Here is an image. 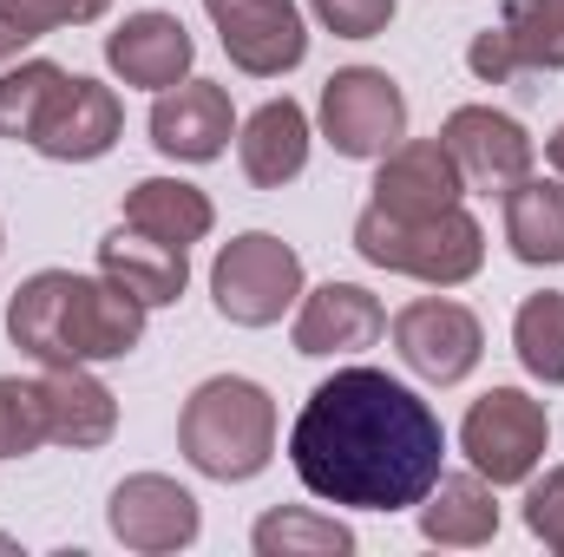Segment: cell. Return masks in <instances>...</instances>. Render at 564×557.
<instances>
[{
  "mask_svg": "<svg viewBox=\"0 0 564 557\" xmlns=\"http://www.w3.org/2000/svg\"><path fill=\"white\" fill-rule=\"evenodd\" d=\"M289 466L302 492L335 512H414L446 472V426L421 387L388 368H335L308 387L289 426Z\"/></svg>",
  "mask_w": 564,
  "mask_h": 557,
  "instance_id": "obj_1",
  "label": "cell"
},
{
  "mask_svg": "<svg viewBox=\"0 0 564 557\" xmlns=\"http://www.w3.org/2000/svg\"><path fill=\"white\" fill-rule=\"evenodd\" d=\"M144 308L112 276L33 270L7 295V341L33 368H106L144 341Z\"/></svg>",
  "mask_w": 564,
  "mask_h": 557,
  "instance_id": "obj_2",
  "label": "cell"
},
{
  "mask_svg": "<svg viewBox=\"0 0 564 557\" xmlns=\"http://www.w3.org/2000/svg\"><path fill=\"white\" fill-rule=\"evenodd\" d=\"M276 401L263 381L250 374H210L191 387L184 414H177V452L191 472L217 479V485H250L257 472H270L276 459Z\"/></svg>",
  "mask_w": 564,
  "mask_h": 557,
  "instance_id": "obj_3",
  "label": "cell"
},
{
  "mask_svg": "<svg viewBox=\"0 0 564 557\" xmlns=\"http://www.w3.org/2000/svg\"><path fill=\"white\" fill-rule=\"evenodd\" d=\"M355 256L388 270V276L426 282V288H459L486 270V230L466 204L440 210V217H388L381 204H368L348 230Z\"/></svg>",
  "mask_w": 564,
  "mask_h": 557,
  "instance_id": "obj_4",
  "label": "cell"
},
{
  "mask_svg": "<svg viewBox=\"0 0 564 557\" xmlns=\"http://www.w3.org/2000/svg\"><path fill=\"white\" fill-rule=\"evenodd\" d=\"M210 302L230 328H276L302 302V256L270 230H243L210 256Z\"/></svg>",
  "mask_w": 564,
  "mask_h": 557,
  "instance_id": "obj_5",
  "label": "cell"
},
{
  "mask_svg": "<svg viewBox=\"0 0 564 557\" xmlns=\"http://www.w3.org/2000/svg\"><path fill=\"white\" fill-rule=\"evenodd\" d=\"M459 452L492 485H525L552 452V414L525 387H492L459 419Z\"/></svg>",
  "mask_w": 564,
  "mask_h": 557,
  "instance_id": "obj_6",
  "label": "cell"
},
{
  "mask_svg": "<svg viewBox=\"0 0 564 557\" xmlns=\"http://www.w3.org/2000/svg\"><path fill=\"white\" fill-rule=\"evenodd\" d=\"M315 119H322V139L335 144V157L375 164L408 139V92L381 66H341V73H328Z\"/></svg>",
  "mask_w": 564,
  "mask_h": 557,
  "instance_id": "obj_7",
  "label": "cell"
},
{
  "mask_svg": "<svg viewBox=\"0 0 564 557\" xmlns=\"http://www.w3.org/2000/svg\"><path fill=\"white\" fill-rule=\"evenodd\" d=\"M388 335H394V354L408 361V374L426 381V387H459L486 354L479 315L466 302H453V295H421V302L394 308Z\"/></svg>",
  "mask_w": 564,
  "mask_h": 557,
  "instance_id": "obj_8",
  "label": "cell"
},
{
  "mask_svg": "<svg viewBox=\"0 0 564 557\" xmlns=\"http://www.w3.org/2000/svg\"><path fill=\"white\" fill-rule=\"evenodd\" d=\"M106 525H112V538L126 551L171 557V551H191L204 538V505L171 472H126L112 485V499H106Z\"/></svg>",
  "mask_w": 564,
  "mask_h": 557,
  "instance_id": "obj_9",
  "label": "cell"
},
{
  "mask_svg": "<svg viewBox=\"0 0 564 557\" xmlns=\"http://www.w3.org/2000/svg\"><path fill=\"white\" fill-rule=\"evenodd\" d=\"M224 53L250 79H282L308 59V20L302 0H204Z\"/></svg>",
  "mask_w": 564,
  "mask_h": 557,
  "instance_id": "obj_10",
  "label": "cell"
},
{
  "mask_svg": "<svg viewBox=\"0 0 564 557\" xmlns=\"http://www.w3.org/2000/svg\"><path fill=\"white\" fill-rule=\"evenodd\" d=\"M119 132H126V99H119L106 79L66 73L26 144H33L40 157H53V164H99V157L119 144Z\"/></svg>",
  "mask_w": 564,
  "mask_h": 557,
  "instance_id": "obj_11",
  "label": "cell"
},
{
  "mask_svg": "<svg viewBox=\"0 0 564 557\" xmlns=\"http://www.w3.org/2000/svg\"><path fill=\"white\" fill-rule=\"evenodd\" d=\"M151 144H158V157H171V164H217L230 139H237V106H230V86H217V79H177V86H164L158 99H151Z\"/></svg>",
  "mask_w": 564,
  "mask_h": 557,
  "instance_id": "obj_12",
  "label": "cell"
},
{
  "mask_svg": "<svg viewBox=\"0 0 564 557\" xmlns=\"http://www.w3.org/2000/svg\"><path fill=\"white\" fill-rule=\"evenodd\" d=\"M440 139L453 151L466 190H499V197H506V190H512L519 177H532V164H539L532 132H525L512 112H499V106H453L446 125H440Z\"/></svg>",
  "mask_w": 564,
  "mask_h": 557,
  "instance_id": "obj_13",
  "label": "cell"
},
{
  "mask_svg": "<svg viewBox=\"0 0 564 557\" xmlns=\"http://www.w3.org/2000/svg\"><path fill=\"white\" fill-rule=\"evenodd\" d=\"M381 335H388V308H381V295L361 288V282H322V288H302V302H295V328H289L295 354H308V361L361 354V348H375Z\"/></svg>",
  "mask_w": 564,
  "mask_h": 557,
  "instance_id": "obj_14",
  "label": "cell"
},
{
  "mask_svg": "<svg viewBox=\"0 0 564 557\" xmlns=\"http://www.w3.org/2000/svg\"><path fill=\"white\" fill-rule=\"evenodd\" d=\"M106 66H112L119 86L164 92V86L191 79V66H197V40H191V26H184L177 13H164V7H139V13H126V20L106 33Z\"/></svg>",
  "mask_w": 564,
  "mask_h": 557,
  "instance_id": "obj_15",
  "label": "cell"
},
{
  "mask_svg": "<svg viewBox=\"0 0 564 557\" xmlns=\"http://www.w3.org/2000/svg\"><path fill=\"white\" fill-rule=\"evenodd\" d=\"M388 217H440L466 197V177L453 164L446 139H401L388 157H375V184H368Z\"/></svg>",
  "mask_w": 564,
  "mask_h": 557,
  "instance_id": "obj_16",
  "label": "cell"
},
{
  "mask_svg": "<svg viewBox=\"0 0 564 557\" xmlns=\"http://www.w3.org/2000/svg\"><path fill=\"white\" fill-rule=\"evenodd\" d=\"M308 144H315V125L308 112L282 92V99H263L243 125H237V164L257 190H282L308 171Z\"/></svg>",
  "mask_w": 564,
  "mask_h": 557,
  "instance_id": "obj_17",
  "label": "cell"
},
{
  "mask_svg": "<svg viewBox=\"0 0 564 557\" xmlns=\"http://www.w3.org/2000/svg\"><path fill=\"white\" fill-rule=\"evenodd\" d=\"M414 512H421V538L440 545V551H479V545L499 538V485L479 479L473 466L440 472Z\"/></svg>",
  "mask_w": 564,
  "mask_h": 557,
  "instance_id": "obj_18",
  "label": "cell"
},
{
  "mask_svg": "<svg viewBox=\"0 0 564 557\" xmlns=\"http://www.w3.org/2000/svg\"><path fill=\"white\" fill-rule=\"evenodd\" d=\"M40 394H46V433L66 452H93L119 433V394L93 368H40Z\"/></svg>",
  "mask_w": 564,
  "mask_h": 557,
  "instance_id": "obj_19",
  "label": "cell"
},
{
  "mask_svg": "<svg viewBox=\"0 0 564 557\" xmlns=\"http://www.w3.org/2000/svg\"><path fill=\"white\" fill-rule=\"evenodd\" d=\"M99 276H112L126 295H139L144 308H171V302H184V288H191V250L158 243V237L132 230V223H119V230L99 243Z\"/></svg>",
  "mask_w": 564,
  "mask_h": 557,
  "instance_id": "obj_20",
  "label": "cell"
},
{
  "mask_svg": "<svg viewBox=\"0 0 564 557\" xmlns=\"http://www.w3.org/2000/svg\"><path fill=\"white\" fill-rule=\"evenodd\" d=\"M126 223L144 230V237H158V243L191 250V243H204L217 230V204L191 177H139L126 190Z\"/></svg>",
  "mask_w": 564,
  "mask_h": 557,
  "instance_id": "obj_21",
  "label": "cell"
},
{
  "mask_svg": "<svg viewBox=\"0 0 564 557\" xmlns=\"http://www.w3.org/2000/svg\"><path fill=\"white\" fill-rule=\"evenodd\" d=\"M506 243L525 270H564V177H519L506 190Z\"/></svg>",
  "mask_w": 564,
  "mask_h": 557,
  "instance_id": "obj_22",
  "label": "cell"
},
{
  "mask_svg": "<svg viewBox=\"0 0 564 557\" xmlns=\"http://www.w3.org/2000/svg\"><path fill=\"white\" fill-rule=\"evenodd\" d=\"M257 557H348L355 532L335 512H308V505H276L250 525Z\"/></svg>",
  "mask_w": 564,
  "mask_h": 557,
  "instance_id": "obj_23",
  "label": "cell"
},
{
  "mask_svg": "<svg viewBox=\"0 0 564 557\" xmlns=\"http://www.w3.org/2000/svg\"><path fill=\"white\" fill-rule=\"evenodd\" d=\"M512 354L539 387H564V295L539 288L512 315Z\"/></svg>",
  "mask_w": 564,
  "mask_h": 557,
  "instance_id": "obj_24",
  "label": "cell"
},
{
  "mask_svg": "<svg viewBox=\"0 0 564 557\" xmlns=\"http://www.w3.org/2000/svg\"><path fill=\"white\" fill-rule=\"evenodd\" d=\"M59 79H66L59 59H13V66H0V139L7 144L33 139V125H40L46 99L59 92Z\"/></svg>",
  "mask_w": 564,
  "mask_h": 557,
  "instance_id": "obj_25",
  "label": "cell"
},
{
  "mask_svg": "<svg viewBox=\"0 0 564 557\" xmlns=\"http://www.w3.org/2000/svg\"><path fill=\"white\" fill-rule=\"evenodd\" d=\"M499 26L525 73H564V0H506Z\"/></svg>",
  "mask_w": 564,
  "mask_h": 557,
  "instance_id": "obj_26",
  "label": "cell"
},
{
  "mask_svg": "<svg viewBox=\"0 0 564 557\" xmlns=\"http://www.w3.org/2000/svg\"><path fill=\"white\" fill-rule=\"evenodd\" d=\"M40 446H53V433H46V394H40V381L0 374V459H33Z\"/></svg>",
  "mask_w": 564,
  "mask_h": 557,
  "instance_id": "obj_27",
  "label": "cell"
},
{
  "mask_svg": "<svg viewBox=\"0 0 564 557\" xmlns=\"http://www.w3.org/2000/svg\"><path fill=\"white\" fill-rule=\"evenodd\" d=\"M525 532L564 557V466H545L525 479Z\"/></svg>",
  "mask_w": 564,
  "mask_h": 557,
  "instance_id": "obj_28",
  "label": "cell"
},
{
  "mask_svg": "<svg viewBox=\"0 0 564 557\" xmlns=\"http://www.w3.org/2000/svg\"><path fill=\"white\" fill-rule=\"evenodd\" d=\"M308 13L335 33V40H375L394 26L401 0H308Z\"/></svg>",
  "mask_w": 564,
  "mask_h": 557,
  "instance_id": "obj_29",
  "label": "cell"
},
{
  "mask_svg": "<svg viewBox=\"0 0 564 557\" xmlns=\"http://www.w3.org/2000/svg\"><path fill=\"white\" fill-rule=\"evenodd\" d=\"M466 73L479 79V86H512L525 66H519V53H512V40H506V26H479L473 33V46H466Z\"/></svg>",
  "mask_w": 564,
  "mask_h": 557,
  "instance_id": "obj_30",
  "label": "cell"
},
{
  "mask_svg": "<svg viewBox=\"0 0 564 557\" xmlns=\"http://www.w3.org/2000/svg\"><path fill=\"white\" fill-rule=\"evenodd\" d=\"M40 40L46 33H59V26H93V20H106L112 13V0H7Z\"/></svg>",
  "mask_w": 564,
  "mask_h": 557,
  "instance_id": "obj_31",
  "label": "cell"
},
{
  "mask_svg": "<svg viewBox=\"0 0 564 557\" xmlns=\"http://www.w3.org/2000/svg\"><path fill=\"white\" fill-rule=\"evenodd\" d=\"M33 40H40V33H33V26H26V20H20L7 0H0V66L26 59V46H33Z\"/></svg>",
  "mask_w": 564,
  "mask_h": 557,
  "instance_id": "obj_32",
  "label": "cell"
},
{
  "mask_svg": "<svg viewBox=\"0 0 564 557\" xmlns=\"http://www.w3.org/2000/svg\"><path fill=\"white\" fill-rule=\"evenodd\" d=\"M545 164H552V177H564V125L545 139Z\"/></svg>",
  "mask_w": 564,
  "mask_h": 557,
  "instance_id": "obj_33",
  "label": "cell"
},
{
  "mask_svg": "<svg viewBox=\"0 0 564 557\" xmlns=\"http://www.w3.org/2000/svg\"><path fill=\"white\" fill-rule=\"evenodd\" d=\"M0 557H20V545H13V538H7V532H0Z\"/></svg>",
  "mask_w": 564,
  "mask_h": 557,
  "instance_id": "obj_34",
  "label": "cell"
},
{
  "mask_svg": "<svg viewBox=\"0 0 564 557\" xmlns=\"http://www.w3.org/2000/svg\"><path fill=\"white\" fill-rule=\"evenodd\" d=\"M0 250H7V237H0Z\"/></svg>",
  "mask_w": 564,
  "mask_h": 557,
  "instance_id": "obj_35",
  "label": "cell"
}]
</instances>
